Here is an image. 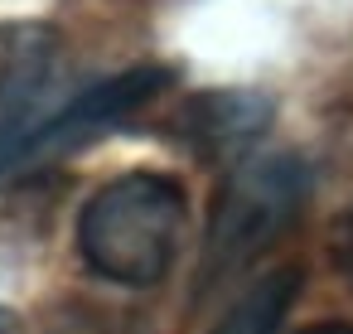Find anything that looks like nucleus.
Wrapping results in <instances>:
<instances>
[{"label": "nucleus", "instance_id": "20e7f679", "mask_svg": "<svg viewBox=\"0 0 353 334\" xmlns=\"http://www.w3.org/2000/svg\"><path fill=\"white\" fill-rule=\"evenodd\" d=\"M170 78H174L170 68L141 63V68H126L121 78H107V83H97V88H88V92H78V97H68L63 112H59V117L49 121V131L39 136V150H44V146L78 141V136H88V131H97V126H107V121L136 112L141 102L160 97V92L170 88Z\"/></svg>", "mask_w": 353, "mask_h": 334}, {"label": "nucleus", "instance_id": "0eeeda50", "mask_svg": "<svg viewBox=\"0 0 353 334\" xmlns=\"http://www.w3.org/2000/svg\"><path fill=\"white\" fill-rule=\"evenodd\" d=\"M54 334H126V329H121V320H112V315H97V310H68V315L54 324Z\"/></svg>", "mask_w": 353, "mask_h": 334}, {"label": "nucleus", "instance_id": "1a4fd4ad", "mask_svg": "<svg viewBox=\"0 0 353 334\" xmlns=\"http://www.w3.org/2000/svg\"><path fill=\"white\" fill-rule=\"evenodd\" d=\"M0 334H25L20 315H15V310H6V305H0Z\"/></svg>", "mask_w": 353, "mask_h": 334}, {"label": "nucleus", "instance_id": "6e6552de", "mask_svg": "<svg viewBox=\"0 0 353 334\" xmlns=\"http://www.w3.org/2000/svg\"><path fill=\"white\" fill-rule=\"evenodd\" d=\"M329 257H334V271L353 286V208L339 218V228H334V237H329Z\"/></svg>", "mask_w": 353, "mask_h": 334}, {"label": "nucleus", "instance_id": "f257e3e1", "mask_svg": "<svg viewBox=\"0 0 353 334\" xmlns=\"http://www.w3.org/2000/svg\"><path fill=\"white\" fill-rule=\"evenodd\" d=\"M189 228L184 189L165 175L131 170L107 179L78 213V252L112 286H155L174 266Z\"/></svg>", "mask_w": 353, "mask_h": 334}, {"label": "nucleus", "instance_id": "423d86ee", "mask_svg": "<svg viewBox=\"0 0 353 334\" xmlns=\"http://www.w3.org/2000/svg\"><path fill=\"white\" fill-rule=\"evenodd\" d=\"M261 121H266L261 102L232 97V92H213V97L189 107V141L203 146V150H223V146H237V141L256 136Z\"/></svg>", "mask_w": 353, "mask_h": 334}, {"label": "nucleus", "instance_id": "9d476101", "mask_svg": "<svg viewBox=\"0 0 353 334\" xmlns=\"http://www.w3.org/2000/svg\"><path fill=\"white\" fill-rule=\"evenodd\" d=\"M305 334H353V324H324V329H305Z\"/></svg>", "mask_w": 353, "mask_h": 334}, {"label": "nucleus", "instance_id": "7ed1b4c3", "mask_svg": "<svg viewBox=\"0 0 353 334\" xmlns=\"http://www.w3.org/2000/svg\"><path fill=\"white\" fill-rule=\"evenodd\" d=\"M63 54L39 25L0 30V170L39 150V136L63 112Z\"/></svg>", "mask_w": 353, "mask_h": 334}, {"label": "nucleus", "instance_id": "f03ea898", "mask_svg": "<svg viewBox=\"0 0 353 334\" xmlns=\"http://www.w3.org/2000/svg\"><path fill=\"white\" fill-rule=\"evenodd\" d=\"M305 184H310L305 165L290 155H266V160L242 165L213 204L199 286L213 291L232 271H242L256 252H266V242L295 223V213L305 204Z\"/></svg>", "mask_w": 353, "mask_h": 334}, {"label": "nucleus", "instance_id": "39448f33", "mask_svg": "<svg viewBox=\"0 0 353 334\" xmlns=\"http://www.w3.org/2000/svg\"><path fill=\"white\" fill-rule=\"evenodd\" d=\"M295 291H300V271H295V266L266 271L261 281H252V286L228 305V315L218 320L213 334H271V329H281V320H285Z\"/></svg>", "mask_w": 353, "mask_h": 334}]
</instances>
